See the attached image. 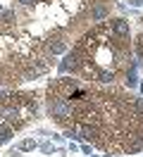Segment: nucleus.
Wrapping results in <instances>:
<instances>
[{"instance_id":"obj_1","label":"nucleus","mask_w":143,"mask_h":157,"mask_svg":"<svg viewBox=\"0 0 143 157\" xmlns=\"http://www.w3.org/2000/svg\"><path fill=\"white\" fill-rule=\"evenodd\" d=\"M46 112L69 136L84 138L103 152L143 150V100L119 83L55 78L46 88Z\"/></svg>"},{"instance_id":"obj_3","label":"nucleus","mask_w":143,"mask_h":157,"mask_svg":"<svg viewBox=\"0 0 143 157\" xmlns=\"http://www.w3.org/2000/svg\"><path fill=\"white\" fill-rule=\"evenodd\" d=\"M53 67V55L34 38L14 10H0V86L10 88L46 74Z\"/></svg>"},{"instance_id":"obj_4","label":"nucleus","mask_w":143,"mask_h":157,"mask_svg":"<svg viewBox=\"0 0 143 157\" xmlns=\"http://www.w3.org/2000/svg\"><path fill=\"white\" fill-rule=\"evenodd\" d=\"M133 48H136V52H138V57H141V62H143V21H141V31L136 33V40H133Z\"/></svg>"},{"instance_id":"obj_2","label":"nucleus","mask_w":143,"mask_h":157,"mask_svg":"<svg viewBox=\"0 0 143 157\" xmlns=\"http://www.w3.org/2000/svg\"><path fill=\"white\" fill-rule=\"evenodd\" d=\"M133 40L124 19H103L72 43L62 71L91 83L131 81Z\"/></svg>"}]
</instances>
